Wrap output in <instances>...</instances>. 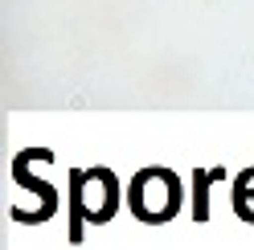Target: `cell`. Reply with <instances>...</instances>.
Returning a JSON list of instances; mask_svg holds the SVG:
<instances>
[{
    "label": "cell",
    "instance_id": "cell-2",
    "mask_svg": "<svg viewBox=\"0 0 254 250\" xmlns=\"http://www.w3.org/2000/svg\"><path fill=\"white\" fill-rule=\"evenodd\" d=\"M246 201H254V168L238 177V189H234V205H238V209H242Z\"/></svg>",
    "mask_w": 254,
    "mask_h": 250
},
{
    "label": "cell",
    "instance_id": "cell-1",
    "mask_svg": "<svg viewBox=\"0 0 254 250\" xmlns=\"http://www.w3.org/2000/svg\"><path fill=\"white\" fill-rule=\"evenodd\" d=\"M74 230L70 238H82V222H107L119 205V185L107 168H90V173H74Z\"/></svg>",
    "mask_w": 254,
    "mask_h": 250
}]
</instances>
